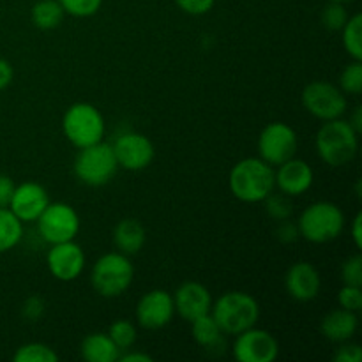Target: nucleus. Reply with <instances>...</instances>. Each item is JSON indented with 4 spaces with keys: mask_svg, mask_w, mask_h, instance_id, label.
Instances as JSON below:
<instances>
[{
    "mask_svg": "<svg viewBox=\"0 0 362 362\" xmlns=\"http://www.w3.org/2000/svg\"><path fill=\"white\" fill-rule=\"evenodd\" d=\"M228 187L237 200L260 204L276 189V170L262 158L240 159L228 175Z\"/></svg>",
    "mask_w": 362,
    "mask_h": 362,
    "instance_id": "1",
    "label": "nucleus"
},
{
    "mask_svg": "<svg viewBox=\"0 0 362 362\" xmlns=\"http://www.w3.org/2000/svg\"><path fill=\"white\" fill-rule=\"evenodd\" d=\"M317 152L325 165L341 168L349 165L359 148V133L350 126L349 120H325L317 133Z\"/></svg>",
    "mask_w": 362,
    "mask_h": 362,
    "instance_id": "2",
    "label": "nucleus"
},
{
    "mask_svg": "<svg viewBox=\"0 0 362 362\" xmlns=\"http://www.w3.org/2000/svg\"><path fill=\"white\" fill-rule=\"evenodd\" d=\"M211 315L218 322L223 334L237 336L255 327L260 318V306L253 296L240 290L226 292L212 303Z\"/></svg>",
    "mask_w": 362,
    "mask_h": 362,
    "instance_id": "3",
    "label": "nucleus"
},
{
    "mask_svg": "<svg viewBox=\"0 0 362 362\" xmlns=\"http://www.w3.org/2000/svg\"><path fill=\"white\" fill-rule=\"evenodd\" d=\"M300 237L313 244H325L338 239L345 230V214L332 202H315L308 205L297 221Z\"/></svg>",
    "mask_w": 362,
    "mask_h": 362,
    "instance_id": "4",
    "label": "nucleus"
},
{
    "mask_svg": "<svg viewBox=\"0 0 362 362\" xmlns=\"http://www.w3.org/2000/svg\"><path fill=\"white\" fill-rule=\"evenodd\" d=\"M134 278V267L129 257L112 251L95 260L90 272V283L101 297H119L127 292Z\"/></svg>",
    "mask_w": 362,
    "mask_h": 362,
    "instance_id": "5",
    "label": "nucleus"
},
{
    "mask_svg": "<svg viewBox=\"0 0 362 362\" xmlns=\"http://www.w3.org/2000/svg\"><path fill=\"white\" fill-rule=\"evenodd\" d=\"M62 131L76 148L88 147L105 138V117L90 103H74L64 113Z\"/></svg>",
    "mask_w": 362,
    "mask_h": 362,
    "instance_id": "6",
    "label": "nucleus"
},
{
    "mask_svg": "<svg viewBox=\"0 0 362 362\" xmlns=\"http://www.w3.org/2000/svg\"><path fill=\"white\" fill-rule=\"evenodd\" d=\"M78 154L74 158V175L85 186L99 187L108 184L115 177L119 170L115 154L110 144L99 141V144L88 145V147L78 148Z\"/></svg>",
    "mask_w": 362,
    "mask_h": 362,
    "instance_id": "7",
    "label": "nucleus"
},
{
    "mask_svg": "<svg viewBox=\"0 0 362 362\" xmlns=\"http://www.w3.org/2000/svg\"><path fill=\"white\" fill-rule=\"evenodd\" d=\"M35 223L41 239L49 246L74 240L81 226L76 209L64 202H49Z\"/></svg>",
    "mask_w": 362,
    "mask_h": 362,
    "instance_id": "8",
    "label": "nucleus"
},
{
    "mask_svg": "<svg viewBox=\"0 0 362 362\" xmlns=\"http://www.w3.org/2000/svg\"><path fill=\"white\" fill-rule=\"evenodd\" d=\"M303 106L308 113L318 120H332L339 119L346 112V94L336 85L329 81H311L304 87L300 95Z\"/></svg>",
    "mask_w": 362,
    "mask_h": 362,
    "instance_id": "9",
    "label": "nucleus"
},
{
    "mask_svg": "<svg viewBox=\"0 0 362 362\" xmlns=\"http://www.w3.org/2000/svg\"><path fill=\"white\" fill-rule=\"evenodd\" d=\"M297 147H299V138L296 129L285 122L267 124L258 136V158L274 168L296 158Z\"/></svg>",
    "mask_w": 362,
    "mask_h": 362,
    "instance_id": "10",
    "label": "nucleus"
},
{
    "mask_svg": "<svg viewBox=\"0 0 362 362\" xmlns=\"http://www.w3.org/2000/svg\"><path fill=\"white\" fill-rule=\"evenodd\" d=\"M113 154H115L119 168L129 170V172H140L151 166L154 161V144L141 133H122L112 144Z\"/></svg>",
    "mask_w": 362,
    "mask_h": 362,
    "instance_id": "11",
    "label": "nucleus"
},
{
    "mask_svg": "<svg viewBox=\"0 0 362 362\" xmlns=\"http://www.w3.org/2000/svg\"><path fill=\"white\" fill-rule=\"evenodd\" d=\"M278 354V339L264 329L251 327L235 336L233 357L239 362H272Z\"/></svg>",
    "mask_w": 362,
    "mask_h": 362,
    "instance_id": "12",
    "label": "nucleus"
},
{
    "mask_svg": "<svg viewBox=\"0 0 362 362\" xmlns=\"http://www.w3.org/2000/svg\"><path fill=\"white\" fill-rule=\"evenodd\" d=\"M85 262H87V258H85L83 250L74 240L52 244L48 255H46L48 271L52 272L53 278L64 283L80 278L85 269Z\"/></svg>",
    "mask_w": 362,
    "mask_h": 362,
    "instance_id": "13",
    "label": "nucleus"
},
{
    "mask_svg": "<svg viewBox=\"0 0 362 362\" xmlns=\"http://www.w3.org/2000/svg\"><path fill=\"white\" fill-rule=\"evenodd\" d=\"M175 317L172 293L165 290H151L136 304L138 325L147 331H158L166 327Z\"/></svg>",
    "mask_w": 362,
    "mask_h": 362,
    "instance_id": "14",
    "label": "nucleus"
},
{
    "mask_svg": "<svg viewBox=\"0 0 362 362\" xmlns=\"http://www.w3.org/2000/svg\"><path fill=\"white\" fill-rule=\"evenodd\" d=\"M49 204V194L41 184L21 182L14 187L9 209L21 223H35Z\"/></svg>",
    "mask_w": 362,
    "mask_h": 362,
    "instance_id": "15",
    "label": "nucleus"
},
{
    "mask_svg": "<svg viewBox=\"0 0 362 362\" xmlns=\"http://www.w3.org/2000/svg\"><path fill=\"white\" fill-rule=\"evenodd\" d=\"M173 306L175 313L186 322H193L202 315L211 313L212 297L207 286L197 281H187L180 285L173 293Z\"/></svg>",
    "mask_w": 362,
    "mask_h": 362,
    "instance_id": "16",
    "label": "nucleus"
},
{
    "mask_svg": "<svg viewBox=\"0 0 362 362\" xmlns=\"http://www.w3.org/2000/svg\"><path fill=\"white\" fill-rule=\"evenodd\" d=\"M320 272L310 262H297L286 271L285 288L290 297L299 303L313 300L320 293Z\"/></svg>",
    "mask_w": 362,
    "mask_h": 362,
    "instance_id": "17",
    "label": "nucleus"
},
{
    "mask_svg": "<svg viewBox=\"0 0 362 362\" xmlns=\"http://www.w3.org/2000/svg\"><path fill=\"white\" fill-rule=\"evenodd\" d=\"M276 187L290 198L300 197L313 186V168L303 159H288L276 166Z\"/></svg>",
    "mask_w": 362,
    "mask_h": 362,
    "instance_id": "18",
    "label": "nucleus"
},
{
    "mask_svg": "<svg viewBox=\"0 0 362 362\" xmlns=\"http://www.w3.org/2000/svg\"><path fill=\"white\" fill-rule=\"evenodd\" d=\"M359 327V318L357 313L349 310H332L324 317L320 324V331L325 339L332 343H345L354 338Z\"/></svg>",
    "mask_w": 362,
    "mask_h": 362,
    "instance_id": "19",
    "label": "nucleus"
},
{
    "mask_svg": "<svg viewBox=\"0 0 362 362\" xmlns=\"http://www.w3.org/2000/svg\"><path fill=\"white\" fill-rule=\"evenodd\" d=\"M113 244H115L117 251L127 255V257L140 253L145 244L144 225L133 218H126L119 221L115 230H113Z\"/></svg>",
    "mask_w": 362,
    "mask_h": 362,
    "instance_id": "20",
    "label": "nucleus"
},
{
    "mask_svg": "<svg viewBox=\"0 0 362 362\" xmlns=\"http://www.w3.org/2000/svg\"><path fill=\"white\" fill-rule=\"evenodd\" d=\"M80 354L87 362H115L120 357V350L105 332H92L85 336L80 345Z\"/></svg>",
    "mask_w": 362,
    "mask_h": 362,
    "instance_id": "21",
    "label": "nucleus"
},
{
    "mask_svg": "<svg viewBox=\"0 0 362 362\" xmlns=\"http://www.w3.org/2000/svg\"><path fill=\"white\" fill-rule=\"evenodd\" d=\"M66 11L59 0H37L32 6L30 20L41 30H53L64 21Z\"/></svg>",
    "mask_w": 362,
    "mask_h": 362,
    "instance_id": "22",
    "label": "nucleus"
},
{
    "mask_svg": "<svg viewBox=\"0 0 362 362\" xmlns=\"http://www.w3.org/2000/svg\"><path fill=\"white\" fill-rule=\"evenodd\" d=\"M189 324L193 339L204 349H216L223 343V331L219 329L218 322L212 318L211 313L202 315V317L194 318Z\"/></svg>",
    "mask_w": 362,
    "mask_h": 362,
    "instance_id": "23",
    "label": "nucleus"
},
{
    "mask_svg": "<svg viewBox=\"0 0 362 362\" xmlns=\"http://www.w3.org/2000/svg\"><path fill=\"white\" fill-rule=\"evenodd\" d=\"M23 239V223L11 212L9 207H0V255L14 250Z\"/></svg>",
    "mask_w": 362,
    "mask_h": 362,
    "instance_id": "24",
    "label": "nucleus"
},
{
    "mask_svg": "<svg viewBox=\"0 0 362 362\" xmlns=\"http://www.w3.org/2000/svg\"><path fill=\"white\" fill-rule=\"evenodd\" d=\"M341 42L354 60H362V16L359 13L350 16L341 28Z\"/></svg>",
    "mask_w": 362,
    "mask_h": 362,
    "instance_id": "25",
    "label": "nucleus"
},
{
    "mask_svg": "<svg viewBox=\"0 0 362 362\" xmlns=\"http://www.w3.org/2000/svg\"><path fill=\"white\" fill-rule=\"evenodd\" d=\"M14 362H57L59 361V354L52 349V346L45 345V343H25L20 349L14 352Z\"/></svg>",
    "mask_w": 362,
    "mask_h": 362,
    "instance_id": "26",
    "label": "nucleus"
},
{
    "mask_svg": "<svg viewBox=\"0 0 362 362\" xmlns=\"http://www.w3.org/2000/svg\"><path fill=\"white\" fill-rule=\"evenodd\" d=\"M108 336L113 343H115L117 349L120 350V354L126 352V350L133 349V345L136 343L138 332L136 325L131 320H115L108 329Z\"/></svg>",
    "mask_w": 362,
    "mask_h": 362,
    "instance_id": "27",
    "label": "nucleus"
},
{
    "mask_svg": "<svg viewBox=\"0 0 362 362\" xmlns=\"http://www.w3.org/2000/svg\"><path fill=\"white\" fill-rule=\"evenodd\" d=\"M265 211L271 216L274 221H285V219H290L293 212V204L290 200L288 194L285 193H274L272 191L267 198H265Z\"/></svg>",
    "mask_w": 362,
    "mask_h": 362,
    "instance_id": "28",
    "label": "nucleus"
},
{
    "mask_svg": "<svg viewBox=\"0 0 362 362\" xmlns=\"http://www.w3.org/2000/svg\"><path fill=\"white\" fill-rule=\"evenodd\" d=\"M339 88L345 94L359 95L362 92V62L354 60L339 74Z\"/></svg>",
    "mask_w": 362,
    "mask_h": 362,
    "instance_id": "29",
    "label": "nucleus"
},
{
    "mask_svg": "<svg viewBox=\"0 0 362 362\" xmlns=\"http://www.w3.org/2000/svg\"><path fill=\"white\" fill-rule=\"evenodd\" d=\"M349 13H346L345 9V4L341 2H332V0H329L327 6L324 7V11H322V25H324L327 30L331 32H339L343 27H345V23L349 21Z\"/></svg>",
    "mask_w": 362,
    "mask_h": 362,
    "instance_id": "30",
    "label": "nucleus"
},
{
    "mask_svg": "<svg viewBox=\"0 0 362 362\" xmlns=\"http://www.w3.org/2000/svg\"><path fill=\"white\" fill-rule=\"evenodd\" d=\"M66 14L74 18L94 16L103 6V0H59Z\"/></svg>",
    "mask_w": 362,
    "mask_h": 362,
    "instance_id": "31",
    "label": "nucleus"
},
{
    "mask_svg": "<svg viewBox=\"0 0 362 362\" xmlns=\"http://www.w3.org/2000/svg\"><path fill=\"white\" fill-rule=\"evenodd\" d=\"M338 303H339V308H343V310L354 311V313L361 311L362 310L361 286L343 285L338 293Z\"/></svg>",
    "mask_w": 362,
    "mask_h": 362,
    "instance_id": "32",
    "label": "nucleus"
},
{
    "mask_svg": "<svg viewBox=\"0 0 362 362\" xmlns=\"http://www.w3.org/2000/svg\"><path fill=\"white\" fill-rule=\"evenodd\" d=\"M341 279L343 285L362 286V257L354 255L349 260H345L341 267Z\"/></svg>",
    "mask_w": 362,
    "mask_h": 362,
    "instance_id": "33",
    "label": "nucleus"
},
{
    "mask_svg": "<svg viewBox=\"0 0 362 362\" xmlns=\"http://www.w3.org/2000/svg\"><path fill=\"white\" fill-rule=\"evenodd\" d=\"M46 311V303L42 297L32 296L28 297L27 300L21 306V315H23L25 320L28 322H39L42 317H45Z\"/></svg>",
    "mask_w": 362,
    "mask_h": 362,
    "instance_id": "34",
    "label": "nucleus"
},
{
    "mask_svg": "<svg viewBox=\"0 0 362 362\" xmlns=\"http://www.w3.org/2000/svg\"><path fill=\"white\" fill-rule=\"evenodd\" d=\"M216 0H175L177 7L191 16H202L207 14L214 7Z\"/></svg>",
    "mask_w": 362,
    "mask_h": 362,
    "instance_id": "35",
    "label": "nucleus"
},
{
    "mask_svg": "<svg viewBox=\"0 0 362 362\" xmlns=\"http://www.w3.org/2000/svg\"><path fill=\"white\" fill-rule=\"evenodd\" d=\"M336 362H361L362 361V349L357 343H339V349L336 350L334 357Z\"/></svg>",
    "mask_w": 362,
    "mask_h": 362,
    "instance_id": "36",
    "label": "nucleus"
},
{
    "mask_svg": "<svg viewBox=\"0 0 362 362\" xmlns=\"http://www.w3.org/2000/svg\"><path fill=\"white\" fill-rule=\"evenodd\" d=\"M279 223H281V225L278 226V232H276L278 233V239L285 244L296 243V240L300 237L297 225H292L290 219H285V221H279Z\"/></svg>",
    "mask_w": 362,
    "mask_h": 362,
    "instance_id": "37",
    "label": "nucleus"
},
{
    "mask_svg": "<svg viewBox=\"0 0 362 362\" xmlns=\"http://www.w3.org/2000/svg\"><path fill=\"white\" fill-rule=\"evenodd\" d=\"M14 180L6 173H0V207H9L11 197L14 193Z\"/></svg>",
    "mask_w": 362,
    "mask_h": 362,
    "instance_id": "38",
    "label": "nucleus"
},
{
    "mask_svg": "<svg viewBox=\"0 0 362 362\" xmlns=\"http://www.w3.org/2000/svg\"><path fill=\"white\" fill-rule=\"evenodd\" d=\"M13 66H11L6 59H0V92H2L4 88L9 87L11 81H13Z\"/></svg>",
    "mask_w": 362,
    "mask_h": 362,
    "instance_id": "39",
    "label": "nucleus"
},
{
    "mask_svg": "<svg viewBox=\"0 0 362 362\" xmlns=\"http://www.w3.org/2000/svg\"><path fill=\"white\" fill-rule=\"evenodd\" d=\"M350 233H352V240L354 244H356V247L357 250H361L362 247V214L361 212H357L356 218H354L352 226H350Z\"/></svg>",
    "mask_w": 362,
    "mask_h": 362,
    "instance_id": "40",
    "label": "nucleus"
},
{
    "mask_svg": "<svg viewBox=\"0 0 362 362\" xmlns=\"http://www.w3.org/2000/svg\"><path fill=\"white\" fill-rule=\"evenodd\" d=\"M119 361L122 362H152V357L148 354L141 352H133V349L126 350V352L120 354Z\"/></svg>",
    "mask_w": 362,
    "mask_h": 362,
    "instance_id": "41",
    "label": "nucleus"
},
{
    "mask_svg": "<svg viewBox=\"0 0 362 362\" xmlns=\"http://www.w3.org/2000/svg\"><path fill=\"white\" fill-rule=\"evenodd\" d=\"M350 126L354 127V129L357 131V133L361 134V131H362V106H357L356 110H354V113H352V117H350Z\"/></svg>",
    "mask_w": 362,
    "mask_h": 362,
    "instance_id": "42",
    "label": "nucleus"
},
{
    "mask_svg": "<svg viewBox=\"0 0 362 362\" xmlns=\"http://www.w3.org/2000/svg\"><path fill=\"white\" fill-rule=\"evenodd\" d=\"M332 2H341V4H346V2H352V0H332Z\"/></svg>",
    "mask_w": 362,
    "mask_h": 362,
    "instance_id": "43",
    "label": "nucleus"
}]
</instances>
